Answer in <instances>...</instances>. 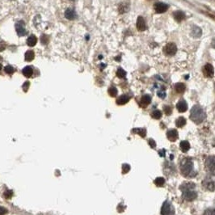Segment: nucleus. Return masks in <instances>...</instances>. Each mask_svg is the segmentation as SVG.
<instances>
[{
    "mask_svg": "<svg viewBox=\"0 0 215 215\" xmlns=\"http://www.w3.org/2000/svg\"><path fill=\"white\" fill-rule=\"evenodd\" d=\"M163 51L168 56H174L176 54L177 47L174 43H168L164 46Z\"/></svg>",
    "mask_w": 215,
    "mask_h": 215,
    "instance_id": "0eeeda50",
    "label": "nucleus"
},
{
    "mask_svg": "<svg viewBox=\"0 0 215 215\" xmlns=\"http://www.w3.org/2000/svg\"><path fill=\"white\" fill-rule=\"evenodd\" d=\"M4 197L5 198H7V199H9V198H11V197H12V195H13V193H12V191H11V190H7V191H6L5 193H4Z\"/></svg>",
    "mask_w": 215,
    "mask_h": 215,
    "instance_id": "f704fd0d",
    "label": "nucleus"
},
{
    "mask_svg": "<svg viewBox=\"0 0 215 215\" xmlns=\"http://www.w3.org/2000/svg\"><path fill=\"white\" fill-rule=\"evenodd\" d=\"M158 96H159L160 98H165V96H166V93L164 92V91H158Z\"/></svg>",
    "mask_w": 215,
    "mask_h": 215,
    "instance_id": "ea45409f",
    "label": "nucleus"
},
{
    "mask_svg": "<svg viewBox=\"0 0 215 215\" xmlns=\"http://www.w3.org/2000/svg\"><path fill=\"white\" fill-rule=\"evenodd\" d=\"M211 44H212V47H213V49H215V37L213 39V40H212Z\"/></svg>",
    "mask_w": 215,
    "mask_h": 215,
    "instance_id": "37998d69",
    "label": "nucleus"
},
{
    "mask_svg": "<svg viewBox=\"0 0 215 215\" xmlns=\"http://www.w3.org/2000/svg\"><path fill=\"white\" fill-rule=\"evenodd\" d=\"M24 25L25 24H24V21H19L18 23L16 24V30L19 36H24L26 35L27 32L25 28H24Z\"/></svg>",
    "mask_w": 215,
    "mask_h": 215,
    "instance_id": "1a4fd4ad",
    "label": "nucleus"
},
{
    "mask_svg": "<svg viewBox=\"0 0 215 215\" xmlns=\"http://www.w3.org/2000/svg\"><path fill=\"white\" fill-rule=\"evenodd\" d=\"M65 16H66V18L68 19V20H72L76 18L77 15L74 10L69 8V9H67V10L65 12Z\"/></svg>",
    "mask_w": 215,
    "mask_h": 215,
    "instance_id": "f3484780",
    "label": "nucleus"
},
{
    "mask_svg": "<svg viewBox=\"0 0 215 215\" xmlns=\"http://www.w3.org/2000/svg\"><path fill=\"white\" fill-rule=\"evenodd\" d=\"M1 69H2V64L0 63V71H1Z\"/></svg>",
    "mask_w": 215,
    "mask_h": 215,
    "instance_id": "c03bdc74",
    "label": "nucleus"
},
{
    "mask_svg": "<svg viewBox=\"0 0 215 215\" xmlns=\"http://www.w3.org/2000/svg\"><path fill=\"white\" fill-rule=\"evenodd\" d=\"M206 118V113L202 107L200 105H194L190 111V119L191 121L199 125L201 124Z\"/></svg>",
    "mask_w": 215,
    "mask_h": 215,
    "instance_id": "7ed1b4c3",
    "label": "nucleus"
},
{
    "mask_svg": "<svg viewBox=\"0 0 215 215\" xmlns=\"http://www.w3.org/2000/svg\"><path fill=\"white\" fill-rule=\"evenodd\" d=\"M159 155H160V157H165V155H166V151L165 150H160L159 151Z\"/></svg>",
    "mask_w": 215,
    "mask_h": 215,
    "instance_id": "79ce46f5",
    "label": "nucleus"
},
{
    "mask_svg": "<svg viewBox=\"0 0 215 215\" xmlns=\"http://www.w3.org/2000/svg\"><path fill=\"white\" fill-rule=\"evenodd\" d=\"M192 32H193L192 33H193V36H195V37H200L201 36V30L198 27H194L193 30H192Z\"/></svg>",
    "mask_w": 215,
    "mask_h": 215,
    "instance_id": "cd10ccee",
    "label": "nucleus"
},
{
    "mask_svg": "<svg viewBox=\"0 0 215 215\" xmlns=\"http://www.w3.org/2000/svg\"><path fill=\"white\" fill-rule=\"evenodd\" d=\"M201 186L206 191L213 192L215 190V175H208L202 180Z\"/></svg>",
    "mask_w": 215,
    "mask_h": 215,
    "instance_id": "20e7f679",
    "label": "nucleus"
},
{
    "mask_svg": "<svg viewBox=\"0 0 215 215\" xmlns=\"http://www.w3.org/2000/svg\"><path fill=\"white\" fill-rule=\"evenodd\" d=\"M34 58L35 54L32 50H28L25 53V54H24V59H25V61H27V62H31V61H32L34 59Z\"/></svg>",
    "mask_w": 215,
    "mask_h": 215,
    "instance_id": "5701e85b",
    "label": "nucleus"
},
{
    "mask_svg": "<svg viewBox=\"0 0 215 215\" xmlns=\"http://www.w3.org/2000/svg\"><path fill=\"white\" fill-rule=\"evenodd\" d=\"M186 125V119L183 117H180L175 120V125L178 128H182Z\"/></svg>",
    "mask_w": 215,
    "mask_h": 215,
    "instance_id": "aec40b11",
    "label": "nucleus"
},
{
    "mask_svg": "<svg viewBox=\"0 0 215 215\" xmlns=\"http://www.w3.org/2000/svg\"><path fill=\"white\" fill-rule=\"evenodd\" d=\"M154 8H155V11L156 12V13L161 14V13H164V12H167V9H168V6L166 3H163V2H157V3L155 4Z\"/></svg>",
    "mask_w": 215,
    "mask_h": 215,
    "instance_id": "9d476101",
    "label": "nucleus"
},
{
    "mask_svg": "<svg viewBox=\"0 0 215 215\" xmlns=\"http://www.w3.org/2000/svg\"><path fill=\"white\" fill-rule=\"evenodd\" d=\"M175 208L170 201H165L161 208V215H175Z\"/></svg>",
    "mask_w": 215,
    "mask_h": 215,
    "instance_id": "423d86ee",
    "label": "nucleus"
},
{
    "mask_svg": "<svg viewBox=\"0 0 215 215\" xmlns=\"http://www.w3.org/2000/svg\"><path fill=\"white\" fill-rule=\"evenodd\" d=\"M214 90H215V82H214Z\"/></svg>",
    "mask_w": 215,
    "mask_h": 215,
    "instance_id": "a18cd8bd",
    "label": "nucleus"
},
{
    "mask_svg": "<svg viewBox=\"0 0 215 215\" xmlns=\"http://www.w3.org/2000/svg\"><path fill=\"white\" fill-rule=\"evenodd\" d=\"M203 74L206 78H213L214 74V69L211 64L207 63L203 67Z\"/></svg>",
    "mask_w": 215,
    "mask_h": 215,
    "instance_id": "6e6552de",
    "label": "nucleus"
},
{
    "mask_svg": "<svg viewBox=\"0 0 215 215\" xmlns=\"http://www.w3.org/2000/svg\"><path fill=\"white\" fill-rule=\"evenodd\" d=\"M130 98L127 95H121V96H119L117 100V104L118 105H124L129 102Z\"/></svg>",
    "mask_w": 215,
    "mask_h": 215,
    "instance_id": "2eb2a0df",
    "label": "nucleus"
},
{
    "mask_svg": "<svg viewBox=\"0 0 215 215\" xmlns=\"http://www.w3.org/2000/svg\"><path fill=\"white\" fill-rule=\"evenodd\" d=\"M28 86H29V82H24V86H23V88H24V91H28Z\"/></svg>",
    "mask_w": 215,
    "mask_h": 215,
    "instance_id": "a19ab883",
    "label": "nucleus"
},
{
    "mask_svg": "<svg viewBox=\"0 0 215 215\" xmlns=\"http://www.w3.org/2000/svg\"><path fill=\"white\" fill-rule=\"evenodd\" d=\"M130 170V166L128 163H124L122 165V173L123 174H126Z\"/></svg>",
    "mask_w": 215,
    "mask_h": 215,
    "instance_id": "473e14b6",
    "label": "nucleus"
},
{
    "mask_svg": "<svg viewBox=\"0 0 215 215\" xmlns=\"http://www.w3.org/2000/svg\"><path fill=\"white\" fill-rule=\"evenodd\" d=\"M176 109L180 113H185L188 110V105L185 100H180L176 104Z\"/></svg>",
    "mask_w": 215,
    "mask_h": 215,
    "instance_id": "4468645a",
    "label": "nucleus"
},
{
    "mask_svg": "<svg viewBox=\"0 0 215 215\" xmlns=\"http://www.w3.org/2000/svg\"><path fill=\"white\" fill-rule=\"evenodd\" d=\"M109 94L110 96L116 97L117 95V89L115 86H111L109 88Z\"/></svg>",
    "mask_w": 215,
    "mask_h": 215,
    "instance_id": "c85d7f7f",
    "label": "nucleus"
},
{
    "mask_svg": "<svg viewBox=\"0 0 215 215\" xmlns=\"http://www.w3.org/2000/svg\"><path fill=\"white\" fill-rule=\"evenodd\" d=\"M117 75L118 78H125V75H126V72L122 68H118L117 71Z\"/></svg>",
    "mask_w": 215,
    "mask_h": 215,
    "instance_id": "c756f323",
    "label": "nucleus"
},
{
    "mask_svg": "<svg viewBox=\"0 0 215 215\" xmlns=\"http://www.w3.org/2000/svg\"><path fill=\"white\" fill-rule=\"evenodd\" d=\"M155 185H156L157 187H163V185H165V179L163 177H157L156 179L155 180Z\"/></svg>",
    "mask_w": 215,
    "mask_h": 215,
    "instance_id": "393cba45",
    "label": "nucleus"
},
{
    "mask_svg": "<svg viewBox=\"0 0 215 215\" xmlns=\"http://www.w3.org/2000/svg\"><path fill=\"white\" fill-rule=\"evenodd\" d=\"M205 170L209 175H215V156L210 155L207 157L205 163Z\"/></svg>",
    "mask_w": 215,
    "mask_h": 215,
    "instance_id": "39448f33",
    "label": "nucleus"
},
{
    "mask_svg": "<svg viewBox=\"0 0 215 215\" xmlns=\"http://www.w3.org/2000/svg\"><path fill=\"white\" fill-rule=\"evenodd\" d=\"M180 189L182 192V198L185 201H193L197 199V193L196 191V185L191 181L184 182L180 186Z\"/></svg>",
    "mask_w": 215,
    "mask_h": 215,
    "instance_id": "f03ea898",
    "label": "nucleus"
},
{
    "mask_svg": "<svg viewBox=\"0 0 215 215\" xmlns=\"http://www.w3.org/2000/svg\"><path fill=\"white\" fill-rule=\"evenodd\" d=\"M203 215H215V209H213V208H209V209H205Z\"/></svg>",
    "mask_w": 215,
    "mask_h": 215,
    "instance_id": "72a5a7b5",
    "label": "nucleus"
},
{
    "mask_svg": "<svg viewBox=\"0 0 215 215\" xmlns=\"http://www.w3.org/2000/svg\"><path fill=\"white\" fill-rule=\"evenodd\" d=\"M132 132L134 133H138L142 138H145L147 135V130L144 128H134V129H133Z\"/></svg>",
    "mask_w": 215,
    "mask_h": 215,
    "instance_id": "6ab92c4d",
    "label": "nucleus"
},
{
    "mask_svg": "<svg viewBox=\"0 0 215 215\" xmlns=\"http://www.w3.org/2000/svg\"><path fill=\"white\" fill-rule=\"evenodd\" d=\"M4 71H5V73L7 74H12L14 73L15 71V69L13 68V67H12V66H7V67H5V68H4Z\"/></svg>",
    "mask_w": 215,
    "mask_h": 215,
    "instance_id": "7c9ffc66",
    "label": "nucleus"
},
{
    "mask_svg": "<svg viewBox=\"0 0 215 215\" xmlns=\"http://www.w3.org/2000/svg\"><path fill=\"white\" fill-rule=\"evenodd\" d=\"M151 102V96L150 95H144L139 101V105L142 108H147Z\"/></svg>",
    "mask_w": 215,
    "mask_h": 215,
    "instance_id": "ddd939ff",
    "label": "nucleus"
},
{
    "mask_svg": "<svg viewBox=\"0 0 215 215\" xmlns=\"http://www.w3.org/2000/svg\"><path fill=\"white\" fill-rule=\"evenodd\" d=\"M163 111H164L165 114L169 116V115H171V113H172V109H171V107L168 106V105H165L163 107Z\"/></svg>",
    "mask_w": 215,
    "mask_h": 215,
    "instance_id": "2f4dec72",
    "label": "nucleus"
},
{
    "mask_svg": "<svg viewBox=\"0 0 215 215\" xmlns=\"http://www.w3.org/2000/svg\"><path fill=\"white\" fill-rule=\"evenodd\" d=\"M129 7L128 4H126L125 2H123V3H121L120 6H119V12H120V13H125V12H127L128 11H129Z\"/></svg>",
    "mask_w": 215,
    "mask_h": 215,
    "instance_id": "a878e982",
    "label": "nucleus"
},
{
    "mask_svg": "<svg viewBox=\"0 0 215 215\" xmlns=\"http://www.w3.org/2000/svg\"><path fill=\"white\" fill-rule=\"evenodd\" d=\"M186 86L182 82H178L175 85V90L177 93H183L185 91Z\"/></svg>",
    "mask_w": 215,
    "mask_h": 215,
    "instance_id": "b1692460",
    "label": "nucleus"
},
{
    "mask_svg": "<svg viewBox=\"0 0 215 215\" xmlns=\"http://www.w3.org/2000/svg\"><path fill=\"white\" fill-rule=\"evenodd\" d=\"M48 42H49V38H47V36L43 35V36H41V43H42L43 44H46Z\"/></svg>",
    "mask_w": 215,
    "mask_h": 215,
    "instance_id": "4c0bfd02",
    "label": "nucleus"
},
{
    "mask_svg": "<svg viewBox=\"0 0 215 215\" xmlns=\"http://www.w3.org/2000/svg\"><path fill=\"white\" fill-rule=\"evenodd\" d=\"M7 213V209L6 208L0 206V215H5Z\"/></svg>",
    "mask_w": 215,
    "mask_h": 215,
    "instance_id": "58836bf2",
    "label": "nucleus"
},
{
    "mask_svg": "<svg viewBox=\"0 0 215 215\" xmlns=\"http://www.w3.org/2000/svg\"><path fill=\"white\" fill-rule=\"evenodd\" d=\"M22 73L24 76L26 77V78H30V77L32 75L33 70H32V68L31 67H26L23 69Z\"/></svg>",
    "mask_w": 215,
    "mask_h": 215,
    "instance_id": "4be33fe9",
    "label": "nucleus"
},
{
    "mask_svg": "<svg viewBox=\"0 0 215 215\" xmlns=\"http://www.w3.org/2000/svg\"><path fill=\"white\" fill-rule=\"evenodd\" d=\"M203 12L207 15L208 16H209L210 18H212L213 20H215V12H210V11H209V12Z\"/></svg>",
    "mask_w": 215,
    "mask_h": 215,
    "instance_id": "c9c22d12",
    "label": "nucleus"
},
{
    "mask_svg": "<svg viewBox=\"0 0 215 215\" xmlns=\"http://www.w3.org/2000/svg\"><path fill=\"white\" fill-rule=\"evenodd\" d=\"M173 17L175 19V21L177 22H181L182 20L185 19V14L183 12H180V11H177L173 13Z\"/></svg>",
    "mask_w": 215,
    "mask_h": 215,
    "instance_id": "dca6fc26",
    "label": "nucleus"
},
{
    "mask_svg": "<svg viewBox=\"0 0 215 215\" xmlns=\"http://www.w3.org/2000/svg\"><path fill=\"white\" fill-rule=\"evenodd\" d=\"M36 42H37V38L34 35H31L30 36H28V40H27V44L28 46H34L36 45Z\"/></svg>",
    "mask_w": 215,
    "mask_h": 215,
    "instance_id": "412c9836",
    "label": "nucleus"
},
{
    "mask_svg": "<svg viewBox=\"0 0 215 215\" xmlns=\"http://www.w3.org/2000/svg\"><path fill=\"white\" fill-rule=\"evenodd\" d=\"M214 143H215V140H214ZM215 145V144H214Z\"/></svg>",
    "mask_w": 215,
    "mask_h": 215,
    "instance_id": "49530a36",
    "label": "nucleus"
},
{
    "mask_svg": "<svg viewBox=\"0 0 215 215\" xmlns=\"http://www.w3.org/2000/svg\"><path fill=\"white\" fill-rule=\"evenodd\" d=\"M149 145L151 148H155V147H156V143H155V140L152 138L149 139Z\"/></svg>",
    "mask_w": 215,
    "mask_h": 215,
    "instance_id": "e433bc0d",
    "label": "nucleus"
},
{
    "mask_svg": "<svg viewBox=\"0 0 215 215\" xmlns=\"http://www.w3.org/2000/svg\"><path fill=\"white\" fill-rule=\"evenodd\" d=\"M136 27L137 29L140 32H143L147 29V24L145 21L144 18L142 16H138L137 20V23H136Z\"/></svg>",
    "mask_w": 215,
    "mask_h": 215,
    "instance_id": "f8f14e48",
    "label": "nucleus"
},
{
    "mask_svg": "<svg viewBox=\"0 0 215 215\" xmlns=\"http://www.w3.org/2000/svg\"><path fill=\"white\" fill-rule=\"evenodd\" d=\"M180 170L181 175L186 178H193L197 175V172L194 170L193 161L189 157H184L180 161Z\"/></svg>",
    "mask_w": 215,
    "mask_h": 215,
    "instance_id": "f257e3e1",
    "label": "nucleus"
},
{
    "mask_svg": "<svg viewBox=\"0 0 215 215\" xmlns=\"http://www.w3.org/2000/svg\"><path fill=\"white\" fill-rule=\"evenodd\" d=\"M151 117L155 120H159L162 117V113L159 110H155L151 113Z\"/></svg>",
    "mask_w": 215,
    "mask_h": 215,
    "instance_id": "bb28decb",
    "label": "nucleus"
},
{
    "mask_svg": "<svg viewBox=\"0 0 215 215\" xmlns=\"http://www.w3.org/2000/svg\"><path fill=\"white\" fill-rule=\"evenodd\" d=\"M180 150L182 152L186 153L188 152V151H189V149H190V144H189V143L188 141L184 140V141L180 142Z\"/></svg>",
    "mask_w": 215,
    "mask_h": 215,
    "instance_id": "a211bd4d",
    "label": "nucleus"
},
{
    "mask_svg": "<svg viewBox=\"0 0 215 215\" xmlns=\"http://www.w3.org/2000/svg\"><path fill=\"white\" fill-rule=\"evenodd\" d=\"M167 138L169 141L171 142H175L179 138V133L178 131L175 129H169L167 132Z\"/></svg>",
    "mask_w": 215,
    "mask_h": 215,
    "instance_id": "9b49d317",
    "label": "nucleus"
}]
</instances>
